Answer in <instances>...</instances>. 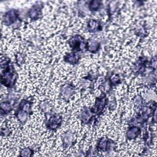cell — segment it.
I'll return each instance as SVG.
<instances>
[{"mask_svg": "<svg viewBox=\"0 0 157 157\" xmlns=\"http://www.w3.org/2000/svg\"><path fill=\"white\" fill-rule=\"evenodd\" d=\"M17 18V14L15 11H11L7 12L5 15L4 22L7 25H10L14 23Z\"/></svg>", "mask_w": 157, "mask_h": 157, "instance_id": "1", "label": "cell"}, {"mask_svg": "<svg viewBox=\"0 0 157 157\" xmlns=\"http://www.w3.org/2000/svg\"><path fill=\"white\" fill-rule=\"evenodd\" d=\"M139 129L137 127H134L129 129L127 132V136L129 139H134L138 135L139 133Z\"/></svg>", "mask_w": 157, "mask_h": 157, "instance_id": "2", "label": "cell"}, {"mask_svg": "<svg viewBox=\"0 0 157 157\" xmlns=\"http://www.w3.org/2000/svg\"><path fill=\"white\" fill-rule=\"evenodd\" d=\"M98 44L95 41H90L89 43L88 49L90 50L95 51V50H96L98 49Z\"/></svg>", "mask_w": 157, "mask_h": 157, "instance_id": "3", "label": "cell"}, {"mask_svg": "<svg viewBox=\"0 0 157 157\" xmlns=\"http://www.w3.org/2000/svg\"><path fill=\"white\" fill-rule=\"evenodd\" d=\"M100 6V2L98 1H91L90 5V9L93 10V11H96Z\"/></svg>", "mask_w": 157, "mask_h": 157, "instance_id": "4", "label": "cell"}, {"mask_svg": "<svg viewBox=\"0 0 157 157\" xmlns=\"http://www.w3.org/2000/svg\"><path fill=\"white\" fill-rule=\"evenodd\" d=\"M18 117L21 122H25L27 118V114L24 111H21L18 113Z\"/></svg>", "mask_w": 157, "mask_h": 157, "instance_id": "5", "label": "cell"}, {"mask_svg": "<svg viewBox=\"0 0 157 157\" xmlns=\"http://www.w3.org/2000/svg\"><path fill=\"white\" fill-rule=\"evenodd\" d=\"M106 146H107V142L106 141L105 139H102V141H100V144H99L100 149H101L102 150H104L106 149Z\"/></svg>", "mask_w": 157, "mask_h": 157, "instance_id": "6", "label": "cell"}, {"mask_svg": "<svg viewBox=\"0 0 157 157\" xmlns=\"http://www.w3.org/2000/svg\"><path fill=\"white\" fill-rule=\"evenodd\" d=\"M1 109L4 111H8L11 109V106L8 103H2L1 105Z\"/></svg>", "mask_w": 157, "mask_h": 157, "instance_id": "7", "label": "cell"}, {"mask_svg": "<svg viewBox=\"0 0 157 157\" xmlns=\"http://www.w3.org/2000/svg\"><path fill=\"white\" fill-rule=\"evenodd\" d=\"M38 12L37 9H33L31 10L30 12H29V15H30V17H31V18H34V17H36L38 15Z\"/></svg>", "mask_w": 157, "mask_h": 157, "instance_id": "8", "label": "cell"}]
</instances>
